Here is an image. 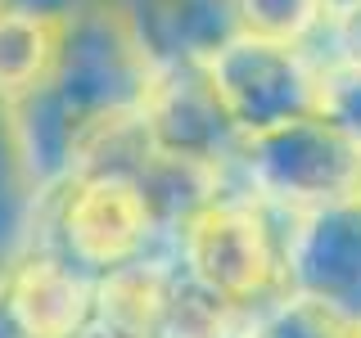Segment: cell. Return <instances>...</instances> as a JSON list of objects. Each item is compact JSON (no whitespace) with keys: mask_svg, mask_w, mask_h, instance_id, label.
Segmentation results:
<instances>
[{"mask_svg":"<svg viewBox=\"0 0 361 338\" xmlns=\"http://www.w3.org/2000/svg\"><path fill=\"white\" fill-rule=\"evenodd\" d=\"M154 54L122 0H86L63 23L54 73L32 99L9 108L23 180L32 194L59 189L99 131L140 113Z\"/></svg>","mask_w":361,"mask_h":338,"instance_id":"cell-1","label":"cell"},{"mask_svg":"<svg viewBox=\"0 0 361 338\" xmlns=\"http://www.w3.org/2000/svg\"><path fill=\"white\" fill-rule=\"evenodd\" d=\"M285 212L267 208L235 180H226L217 194H208L172 230V262L195 284L212 289L235 311L257 315L276 298L289 293L285 248H289Z\"/></svg>","mask_w":361,"mask_h":338,"instance_id":"cell-2","label":"cell"},{"mask_svg":"<svg viewBox=\"0 0 361 338\" xmlns=\"http://www.w3.org/2000/svg\"><path fill=\"white\" fill-rule=\"evenodd\" d=\"M37 239L82 266L90 280L167 248V230L140 180L118 172H77L37 199Z\"/></svg>","mask_w":361,"mask_h":338,"instance_id":"cell-3","label":"cell"},{"mask_svg":"<svg viewBox=\"0 0 361 338\" xmlns=\"http://www.w3.org/2000/svg\"><path fill=\"white\" fill-rule=\"evenodd\" d=\"M231 180L267 208L302 217L361 199V154L325 113H312L244 140Z\"/></svg>","mask_w":361,"mask_h":338,"instance_id":"cell-4","label":"cell"},{"mask_svg":"<svg viewBox=\"0 0 361 338\" xmlns=\"http://www.w3.org/2000/svg\"><path fill=\"white\" fill-rule=\"evenodd\" d=\"M231 127L253 140L298 118L321 113L325 95V54L316 45H285L235 32L226 45L203 59Z\"/></svg>","mask_w":361,"mask_h":338,"instance_id":"cell-5","label":"cell"},{"mask_svg":"<svg viewBox=\"0 0 361 338\" xmlns=\"http://www.w3.org/2000/svg\"><path fill=\"white\" fill-rule=\"evenodd\" d=\"M140 131L167 163L231 180L244 135L231 127L203 59H158L140 99Z\"/></svg>","mask_w":361,"mask_h":338,"instance_id":"cell-6","label":"cell"},{"mask_svg":"<svg viewBox=\"0 0 361 338\" xmlns=\"http://www.w3.org/2000/svg\"><path fill=\"white\" fill-rule=\"evenodd\" d=\"M285 275L289 293L321 302L361 330V199L289 221Z\"/></svg>","mask_w":361,"mask_h":338,"instance_id":"cell-7","label":"cell"},{"mask_svg":"<svg viewBox=\"0 0 361 338\" xmlns=\"http://www.w3.org/2000/svg\"><path fill=\"white\" fill-rule=\"evenodd\" d=\"M95 284L50 244L32 239L5 284V302L27 338H73L95 315Z\"/></svg>","mask_w":361,"mask_h":338,"instance_id":"cell-8","label":"cell"},{"mask_svg":"<svg viewBox=\"0 0 361 338\" xmlns=\"http://www.w3.org/2000/svg\"><path fill=\"white\" fill-rule=\"evenodd\" d=\"M154 59H208L240 32L235 0H122Z\"/></svg>","mask_w":361,"mask_h":338,"instance_id":"cell-9","label":"cell"},{"mask_svg":"<svg viewBox=\"0 0 361 338\" xmlns=\"http://www.w3.org/2000/svg\"><path fill=\"white\" fill-rule=\"evenodd\" d=\"M63 23L0 5V104L5 108H18L23 99H32L50 82L54 59H59V41H63Z\"/></svg>","mask_w":361,"mask_h":338,"instance_id":"cell-10","label":"cell"},{"mask_svg":"<svg viewBox=\"0 0 361 338\" xmlns=\"http://www.w3.org/2000/svg\"><path fill=\"white\" fill-rule=\"evenodd\" d=\"M172 275H176L172 248L113 270V275H104L95 284V315H104V320L122 325V330H131L140 338H154L167 289H172Z\"/></svg>","mask_w":361,"mask_h":338,"instance_id":"cell-11","label":"cell"},{"mask_svg":"<svg viewBox=\"0 0 361 338\" xmlns=\"http://www.w3.org/2000/svg\"><path fill=\"white\" fill-rule=\"evenodd\" d=\"M244 330H248L244 311H235L231 302H221L212 289L195 284L176 266L154 338H244Z\"/></svg>","mask_w":361,"mask_h":338,"instance_id":"cell-12","label":"cell"},{"mask_svg":"<svg viewBox=\"0 0 361 338\" xmlns=\"http://www.w3.org/2000/svg\"><path fill=\"white\" fill-rule=\"evenodd\" d=\"M235 23L248 37L285 41V45H321L330 27L325 0H235Z\"/></svg>","mask_w":361,"mask_h":338,"instance_id":"cell-13","label":"cell"},{"mask_svg":"<svg viewBox=\"0 0 361 338\" xmlns=\"http://www.w3.org/2000/svg\"><path fill=\"white\" fill-rule=\"evenodd\" d=\"M244 338H361L357 325L325 311L321 302H307L298 293H285L257 315H248Z\"/></svg>","mask_w":361,"mask_h":338,"instance_id":"cell-14","label":"cell"},{"mask_svg":"<svg viewBox=\"0 0 361 338\" xmlns=\"http://www.w3.org/2000/svg\"><path fill=\"white\" fill-rule=\"evenodd\" d=\"M321 113L334 122L338 131L353 140V149L361 154V68L343 63H325V95Z\"/></svg>","mask_w":361,"mask_h":338,"instance_id":"cell-15","label":"cell"},{"mask_svg":"<svg viewBox=\"0 0 361 338\" xmlns=\"http://www.w3.org/2000/svg\"><path fill=\"white\" fill-rule=\"evenodd\" d=\"M37 239V194H9L0 199V293L14 275L18 257Z\"/></svg>","mask_w":361,"mask_h":338,"instance_id":"cell-16","label":"cell"},{"mask_svg":"<svg viewBox=\"0 0 361 338\" xmlns=\"http://www.w3.org/2000/svg\"><path fill=\"white\" fill-rule=\"evenodd\" d=\"M316 50L325 54V63H343V68H361V0L348 9H338L325 27V37Z\"/></svg>","mask_w":361,"mask_h":338,"instance_id":"cell-17","label":"cell"},{"mask_svg":"<svg viewBox=\"0 0 361 338\" xmlns=\"http://www.w3.org/2000/svg\"><path fill=\"white\" fill-rule=\"evenodd\" d=\"M9 194H32V189H27V180H23V163H18L9 108L0 104V199H9Z\"/></svg>","mask_w":361,"mask_h":338,"instance_id":"cell-18","label":"cell"},{"mask_svg":"<svg viewBox=\"0 0 361 338\" xmlns=\"http://www.w3.org/2000/svg\"><path fill=\"white\" fill-rule=\"evenodd\" d=\"M73 338H140V334H131V330H122V325H113L104 320V315H90V320L77 330Z\"/></svg>","mask_w":361,"mask_h":338,"instance_id":"cell-19","label":"cell"},{"mask_svg":"<svg viewBox=\"0 0 361 338\" xmlns=\"http://www.w3.org/2000/svg\"><path fill=\"white\" fill-rule=\"evenodd\" d=\"M0 338H27V334L18 330V320H14V311H9L5 293H0Z\"/></svg>","mask_w":361,"mask_h":338,"instance_id":"cell-20","label":"cell"},{"mask_svg":"<svg viewBox=\"0 0 361 338\" xmlns=\"http://www.w3.org/2000/svg\"><path fill=\"white\" fill-rule=\"evenodd\" d=\"M325 5H330V18L338 14V9H348V5H357V0H325Z\"/></svg>","mask_w":361,"mask_h":338,"instance_id":"cell-21","label":"cell"}]
</instances>
